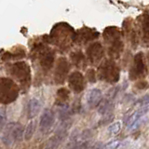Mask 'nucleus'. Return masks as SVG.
I'll return each mask as SVG.
<instances>
[{"label":"nucleus","instance_id":"1","mask_svg":"<svg viewBox=\"0 0 149 149\" xmlns=\"http://www.w3.org/2000/svg\"><path fill=\"white\" fill-rule=\"evenodd\" d=\"M22 127L21 125L10 123L7 126L6 132L3 134L2 140L6 144H10L17 140H21L22 135Z\"/></svg>","mask_w":149,"mask_h":149},{"label":"nucleus","instance_id":"2","mask_svg":"<svg viewBox=\"0 0 149 149\" xmlns=\"http://www.w3.org/2000/svg\"><path fill=\"white\" fill-rule=\"evenodd\" d=\"M54 120H55V118H54L53 112L49 109H46L43 112V114H42L41 118H40V123H39L40 130L42 132L49 130L51 126L53 125Z\"/></svg>","mask_w":149,"mask_h":149},{"label":"nucleus","instance_id":"3","mask_svg":"<svg viewBox=\"0 0 149 149\" xmlns=\"http://www.w3.org/2000/svg\"><path fill=\"white\" fill-rule=\"evenodd\" d=\"M148 111H149V105H146V106L142 107L140 110L136 111L132 116H130V118H128L127 122H126V124H127V126H128V128L130 129V130H133L135 127H136L135 125L138 124L139 120L141 119Z\"/></svg>","mask_w":149,"mask_h":149},{"label":"nucleus","instance_id":"4","mask_svg":"<svg viewBox=\"0 0 149 149\" xmlns=\"http://www.w3.org/2000/svg\"><path fill=\"white\" fill-rule=\"evenodd\" d=\"M102 91L99 88H92L88 93L87 96V101H88V104L91 107H95L100 104V102L102 100Z\"/></svg>","mask_w":149,"mask_h":149},{"label":"nucleus","instance_id":"5","mask_svg":"<svg viewBox=\"0 0 149 149\" xmlns=\"http://www.w3.org/2000/svg\"><path fill=\"white\" fill-rule=\"evenodd\" d=\"M41 109V104L40 102L36 99V98H33L28 102V107H27V111H28V118L33 119L35 116L39 113V111Z\"/></svg>","mask_w":149,"mask_h":149},{"label":"nucleus","instance_id":"6","mask_svg":"<svg viewBox=\"0 0 149 149\" xmlns=\"http://www.w3.org/2000/svg\"><path fill=\"white\" fill-rule=\"evenodd\" d=\"M70 79H74V83H70V85L73 88V90L76 91V92H79L81 91L79 87H80L82 90H83V78H82V76H80V74L79 73H74V74H72Z\"/></svg>","mask_w":149,"mask_h":149},{"label":"nucleus","instance_id":"7","mask_svg":"<svg viewBox=\"0 0 149 149\" xmlns=\"http://www.w3.org/2000/svg\"><path fill=\"white\" fill-rule=\"evenodd\" d=\"M35 129H36V121L32 120L31 122L28 124V126L25 129V132H24V138L26 141H29L33 135H34Z\"/></svg>","mask_w":149,"mask_h":149},{"label":"nucleus","instance_id":"8","mask_svg":"<svg viewBox=\"0 0 149 149\" xmlns=\"http://www.w3.org/2000/svg\"><path fill=\"white\" fill-rule=\"evenodd\" d=\"M121 129V123L120 122H115L113 124H111L108 127V132L110 134H118L120 132Z\"/></svg>","mask_w":149,"mask_h":149},{"label":"nucleus","instance_id":"9","mask_svg":"<svg viewBox=\"0 0 149 149\" xmlns=\"http://www.w3.org/2000/svg\"><path fill=\"white\" fill-rule=\"evenodd\" d=\"M66 149H86V146L82 143H74L72 146H69Z\"/></svg>","mask_w":149,"mask_h":149},{"label":"nucleus","instance_id":"10","mask_svg":"<svg viewBox=\"0 0 149 149\" xmlns=\"http://www.w3.org/2000/svg\"><path fill=\"white\" fill-rule=\"evenodd\" d=\"M118 141H115V142H112V143H109L108 144H106L105 147L106 149H116L118 146Z\"/></svg>","mask_w":149,"mask_h":149}]
</instances>
